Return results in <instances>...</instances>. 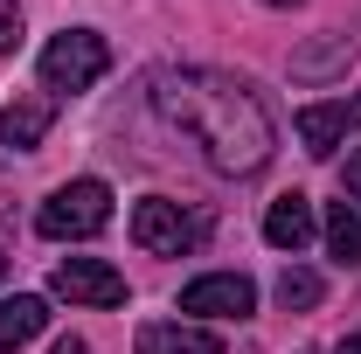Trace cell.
<instances>
[{
  "label": "cell",
  "instance_id": "cell-19",
  "mask_svg": "<svg viewBox=\"0 0 361 354\" xmlns=\"http://www.w3.org/2000/svg\"><path fill=\"white\" fill-rule=\"evenodd\" d=\"M264 7H299V0H264Z\"/></svg>",
  "mask_w": 361,
  "mask_h": 354
},
{
  "label": "cell",
  "instance_id": "cell-6",
  "mask_svg": "<svg viewBox=\"0 0 361 354\" xmlns=\"http://www.w3.org/2000/svg\"><path fill=\"white\" fill-rule=\"evenodd\" d=\"M49 285H56V299H70V306H126V278L104 264V257H63Z\"/></svg>",
  "mask_w": 361,
  "mask_h": 354
},
{
  "label": "cell",
  "instance_id": "cell-13",
  "mask_svg": "<svg viewBox=\"0 0 361 354\" xmlns=\"http://www.w3.org/2000/svg\"><path fill=\"white\" fill-rule=\"evenodd\" d=\"M278 306H285V312H313L319 306V271L285 264V271H278Z\"/></svg>",
  "mask_w": 361,
  "mask_h": 354
},
{
  "label": "cell",
  "instance_id": "cell-5",
  "mask_svg": "<svg viewBox=\"0 0 361 354\" xmlns=\"http://www.w3.org/2000/svg\"><path fill=\"white\" fill-rule=\"evenodd\" d=\"M250 306H257V285L243 271H209V278L180 285V312H195V319H243Z\"/></svg>",
  "mask_w": 361,
  "mask_h": 354
},
{
  "label": "cell",
  "instance_id": "cell-20",
  "mask_svg": "<svg viewBox=\"0 0 361 354\" xmlns=\"http://www.w3.org/2000/svg\"><path fill=\"white\" fill-rule=\"evenodd\" d=\"M0 285H7V257H0Z\"/></svg>",
  "mask_w": 361,
  "mask_h": 354
},
{
  "label": "cell",
  "instance_id": "cell-2",
  "mask_svg": "<svg viewBox=\"0 0 361 354\" xmlns=\"http://www.w3.org/2000/svg\"><path fill=\"white\" fill-rule=\"evenodd\" d=\"M104 222H111V188H104V181H63V188L42 202L35 229H42L49 243H84V236H97Z\"/></svg>",
  "mask_w": 361,
  "mask_h": 354
},
{
  "label": "cell",
  "instance_id": "cell-10",
  "mask_svg": "<svg viewBox=\"0 0 361 354\" xmlns=\"http://www.w3.org/2000/svg\"><path fill=\"white\" fill-rule=\"evenodd\" d=\"M49 126H56V104H49V97H14V104L0 111V146L28 153V146H42Z\"/></svg>",
  "mask_w": 361,
  "mask_h": 354
},
{
  "label": "cell",
  "instance_id": "cell-4",
  "mask_svg": "<svg viewBox=\"0 0 361 354\" xmlns=\"http://www.w3.org/2000/svg\"><path fill=\"white\" fill-rule=\"evenodd\" d=\"M133 243L153 250V257H188V250L202 243V216H188L180 202H167V195H146V202L133 209Z\"/></svg>",
  "mask_w": 361,
  "mask_h": 354
},
{
  "label": "cell",
  "instance_id": "cell-11",
  "mask_svg": "<svg viewBox=\"0 0 361 354\" xmlns=\"http://www.w3.org/2000/svg\"><path fill=\"white\" fill-rule=\"evenodd\" d=\"M42 326H49V306L35 299V292H14V299H0V354L28 348Z\"/></svg>",
  "mask_w": 361,
  "mask_h": 354
},
{
  "label": "cell",
  "instance_id": "cell-3",
  "mask_svg": "<svg viewBox=\"0 0 361 354\" xmlns=\"http://www.w3.org/2000/svg\"><path fill=\"white\" fill-rule=\"evenodd\" d=\"M104 70H111V49H104L97 28H63L42 49V84L49 90H90Z\"/></svg>",
  "mask_w": 361,
  "mask_h": 354
},
{
  "label": "cell",
  "instance_id": "cell-1",
  "mask_svg": "<svg viewBox=\"0 0 361 354\" xmlns=\"http://www.w3.org/2000/svg\"><path fill=\"white\" fill-rule=\"evenodd\" d=\"M153 97H160V111L174 118L180 133L209 153V167H223V174H257L271 160V146H278L271 111L257 104V90L243 84V77L180 70V77H167Z\"/></svg>",
  "mask_w": 361,
  "mask_h": 354
},
{
  "label": "cell",
  "instance_id": "cell-15",
  "mask_svg": "<svg viewBox=\"0 0 361 354\" xmlns=\"http://www.w3.org/2000/svg\"><path fill=\"white\" fill-rule=\"evenodd\" d=\"M14 49H21V7L0 0V56H14Z\"/></svg>",
  "mask_w": 361,
  "mask_h": 354
},
{
  "label": "cell",
  "instance_id": "cell-8",
  "mask_svg": "<svg viewBox=\"0 0 361 354\" xmlns=\"http://www.w3.org/2000/svg\"><path fill=\"white\" fill-rule=\"evenodd\" d=\"M313 202H306V195H278V202H271L264 209V243L271 250H292V257H299V250H306V243H313Z\"/></svg>",
  "mask_w": 361,
  "mask_h": 354
},
{
  "label": "cell",
  "instance_id": "cell-7",
  "mask_svg": "<svg viewBox=\"0 0 361 354\" xmlns=\"http://www.w3.org/2000/svg\"><path fill=\"white\" fill-rule=\"evenodd\" d=\"M355 126H361V97H334V104H306V111H299V139H306V153H334Z\"/></svg>",
  "mask_w": 361,
  "mask_h": 354
},
{
  "label": "cell",
  "instance_id": "cell-12",
  "mask_svg": "<svg viewBox=\"0 0 361 354\" xmlns=\"http://www.w3.org/2000/svg\"><path fill=\"white\" fill-rule=\"evenodd\" d=\"M326 250H334L341 264H361V209L355 202H334V209H326Z\"/></svg>",
  "mask_w": 361,
  "mask_h": 354
},
{
  "label": "cell",
  "instance_id": "cell-14",
  "mask_svg": "<svg viewBox=\"0 0 361 354\" xmlns=\"http://www.w3.org/2000/svg\"><path fill=\"white\" fill-rule=\"evenodd\" d=\"M334 63H348V42H326V49H313V56H292L299 77H319V70H334Z\"/></svg>",
  "mask_w": 361,
  "mask_h": 354
},
{
  "label": "cell",
  "instance_id": "cell-17",
  "mask_svg": "<svg viewBox=\"0 0 361 354\" xmlns=\"http://www.w3.org/2000/svg\"><path fill=\"white\" fill-rule=\"evenodd\" d=\"M49 354H90V341H77V334H63V341H56Z\"/></svg>",
  "mask_w": 361,
  "mask_h": 354
},
{
  "label": "cell",
  "instance_id": "cell-9",
  "mask_svg": "<svg viewBox=\"0 0 361 354\" xmlns=\"http://www.w3.org/2000/svg\"><path fill=\"white\" fill-rule=\"evenodd\" d=\"M139 354H223V334L188 326V319H146L139 326Z\"/></svg>",
  "mask_w": 361,
  "mask_h": 354
},
{
  "label": "cell",
  "instance_id": "cell-16",
  "mask_svg": "<svg viewBox=\"0 0 361 354\" xmlns=\"http://www.w3.org/2000/svg\"><path fill=\"white\" fill-rule=\"evenodd\" d=\"M341 188H348V202H355V209H361V146H355V153H348V174H341Z\"/></svg>",
  "mask_w": 361,
  "mask_h": 354
},
{
  "label": "cell",
  "instance_id": "cell-18",
  "mask_svg": "<svg viewBox=\"0 0 361 354\" xmlns=\"http://www.w3.org/2000/svg\"><path fill=\"white\" fill-rule=\"evenodd\" d=\"M334 354H361V334H348V341H341V348H334Z\"/></svg>",
  "mask_w": 361,
  "mask_h": 354
}]
</instances>
